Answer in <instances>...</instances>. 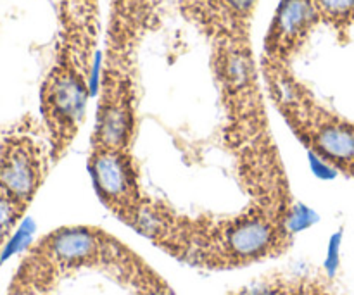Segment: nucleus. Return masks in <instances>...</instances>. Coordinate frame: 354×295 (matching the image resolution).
Here are the masks:
<instances>
[{"instance_id": "1", "label": "nucleus", "mask_w": 354, "mask_h": 295, "mask_svg": "<svg viewBox=\"0 0 354 295\" xmlns=\"http://www.w3.org/2000/svg\"><path fill=\"white\" fill-rule=\"evenodd\" d=\"M45 159L37 138L17 124L0 133V190L28 207L40 189Z\"/></svg>"}, {"instance_id": "2", "label": "nucleus", "mask_w": 354, "mask_h": 295, "mask_svg": "<svg viewBox=\"0 0 354 295\" xmlns=\"http://www.w3.org/2000/svg\"><path fill=\"white\" fill-rule=\"evenodd\" d=\"M86 104V86L75 71L55 68L41 90V109L54 137L69 133L83 117Z\"/></svg>"}, {"instance_id": "3", "label": "nucleus", "mask_w": 354, "mask_h": 295, "mask_svg": "<svg viewBox=\"0 0 354 295\" xmlns=\"http://www.w3.org/2000/svg\"><path fill=\"white\" fill-rule=\"evenodd\" d=\"M106 244L107 238L92 228L69 227L45 235L31 247L57 265H80L97 258Z\"/></svg>"}, {"instance_id": "4", "label": "nucleus", "mask_w": 354, "mask_h": 295, "mask_svg": "<svg viewBox=\"0 0 354 295\" xmlns=\"http://www.w3.org/2000/svg\"><path fill=\"white\" fill-rule=\"evenodd\" d=\"M93 183L100 197L111 204H127L135 192L131 162L121 151L100 149L90 162Z\"/></svg>"}, {"instance_id": "5", "label": "nucleus", "mask_w": 354, "mask_h": 295, "mask_svg": "<svg viewBox=\"0 0 354 295\" xmlns=\"http://www.w3.org/2000/svg\"><path fill=\"white\" fill-rule=\"evenodd\" d=\"M277 242V231L272 223L259 218L234 223L225 234L223 251L235 263H248L268 254Z\"/></svg>"}, {"instance_id": "6", "label": "nucleus", "mask_w": 354, "mask_h": 295, "mask_svg": "<svg viewBox=\"0 0 354 295\" xmlns=\"http://www.w3.org/2000/svg\"><path fill=\"white\" fill-rule=\"evenodd\" d=\"M318 16L313 0H282L272 28L273 47L287 48L299 40Z\"/></svg>"}, {"instance_id": "7", "label": "nucleus", "mask_w": 354, "mask_h": 295, "mask_svg": "<svg viewBox=\"0 0 354 295\" xmlns=\"http://www.w3.org/2000/svg\"><path fill=\"white\" fill-rule=\"evenodd\" d=\"M131 128H133V117L124 99L106 100L97 123V138L100 149L120 151L130 138Z\"/></svg>"}, {"instance_id": "8", "label": "nucleus", "mask_w": 354, "mask_h": 295, "mask_svg": "<svg viewBox=\"0 0 354 295\" xmlns=\"http://www.w3.org/2000/svg\"><path fill=\"white\" fill-rule=\"evenodd\" d=\"M317 152L334 162H354V128L349 124H322L315 135Z\"/></svg>"}, {"instance_id": "9", "label": "nucleus", "mask_w": 354, "mask_h": 295, "mask_svg": "<svg viewBox=\"0 0 354 295\" xmlns=\"http://www.w3.org/2000/svg\"><path fill=\"white\" fill-rule=\"evenodd\" d=\"M24 211H26V207L17 204L16 200H12L0 190V256H2L7 242L10 240L12 234L16 231Z\"/></svg>"}, {"instance_id": "10", "label": "nucleus", "mask_w": 354, "mask_h": 295, "mask_svg": "<svg viewBox=\"0 0 354 295\" xmlns=\"http://www.w3.org/2000/svg\"><path fill=\"white\" fill-rule=\"evenodd\" d=\"M223 76L227 83L234 88H242L251 82L252 66L249 57L242 52H232L223 61Z\"/></svg>"}, {"instance_id": "11", "label": "nucleus", "mask_w": 354, "mask_h": 295, "mask_svg": "<svg viewBox=\"0 0 354 295\" xmlns=\"http://www.w3.org/2000/svg\"><path fill=\"white\" fill-rule=\"evenodd\" d=\"M318 14L332 21H349L354 17V0H313Z\"/></svg>"}, {"instance_id": "12", "label": "nucleus", "mask_w": 354, "mask_h": 295, "mask_svg": "<svg viewBox=\"0 0 354 295\" xmlns=\"http://www.w3.org/2000/svg\"><path fill=\"white\" fill-rule=\"evenodd\" d=\"M317 220L318 216L315 214V211H311L308 206H303V204H297L287 214L286 225L290 234H297V231H303L306 228H310Z\"/></svg>"}, {"instance_id": "13", "label": "nucleus", "mask_w": 354, "mask_h": 295, "mask_svg": "<svg viewBox=\"0 0 354 295\" xmlns=\"http://www.w3.org/2000/svg\"><path fill=\"white\" fill-rule=\"evenodd\" d=\"M308 159H310L311 171L315 173V176L320 180H332L337 176V171H335L334 164H330L328 161H325L324 155H320L318 152L311 151L308 154Z\"/></svg>"}, {"instance_id": "14", "label": "nucleus", "mask_w": 354, "mask_h": 295, "mask_svg": "<svg viewBox=\"0 0 354 295\" xmlns=\"http://www.w3.org/2000/svg\"><path fill=\"white\" fill-rule=\"evenodd\" d=\"M341 240H342V235L341 231H339V234H335L334 237L330 238V242H328V252H327V259H325V269H327L328 276H334L339 268Z\"/></svg>"}, {"instance_id": "15", "label": "nucleus", "mask_w": 354, "mask_h": 295, "mask_svg": "<svg viewBox=\"0 0 354 295\" xmlns=\"http://www.w3.org/2000/svg\"><path fill=\"white\" fill-rule=\"evenodd\" d=\"M225 6L232 10L234 14H239V16H245L249 10L254 7L256 0H223Z\"/></svg>"}]
</instances>
